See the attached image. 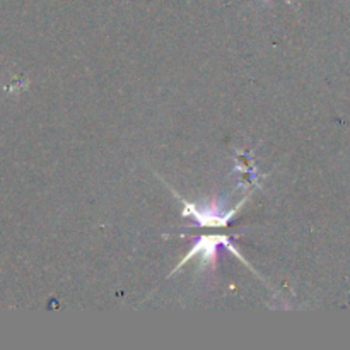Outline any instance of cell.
<instances>
[{"label":"cell","instance_id":"6da1fadb","mask_svg":"<svg viewBox=\"0 0 350 350\" xmlns=\"http://www.w3.org/2000/svg\"><path fill=\"white\" fill-rule=\"evenodd\" d=\"M219 246H224V248H228L229 252H232V255H236L239 260H241V262L246 263V260L243 258V256L239 255L238 250L232 246L231 238H229V236H202V238H198V241L195 243L193 248L188 252V255L181 260L180 265L173 270V273H176L178 270L185 265V263L190 262V260L195 258V256H200V263H198V269L200 270H202V267H207V265L214 267L215 265V255H217ZM246 265H248V263H246ZM250 269H252V267H250ZM173 273H171V275H173Z\"/></svg>","mask_w":350,"mask_h":350},{"label":"cell","instance_id":"7a4b0ae2","mask_svg":"<svg viewBox=\"0 0 350 350\" xmlns=\"http://www.w3.org/2000/svg\"><path fill=\"white\" fill-rule=\"evenodd\" d=\"M181 202H183L185 205V217H193L198 224L205 226V228H217V226L222 228V226H226L232 217H234L236 212H238L239 208H241V205L246 202V198H243V200L236 205L234 211H224L222 205H219L217 202L207 205V207H197V205L190 204V202L183 200V198H181Z\"/></svg>","mask_w":350,"mask_h":350}]
</instances>
